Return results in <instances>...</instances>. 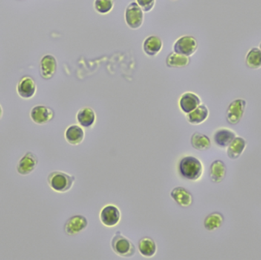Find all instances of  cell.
Here are the masks:
<instances>
[{"label": "cell", "mask_w": 261, "mask_h": 260, "mask_svg": "<svg viewBox=\"0 0 261 260\" xmlns=\"http://www.w3.org/2000/svg\"><path fill=\"white\" fill-rule=\"evenodd\" d=\"M179 175L190 181H199L202 178L204 166L201 160L192 156L182 157L178 165Z\"/></svg>", "instance_id": "obj_1"}, {"label": "cell", "mask_w": 261, "mask_h": 260, "mask_svg": "<svg viewBox=\"0 0 261 260\" xmlns=\"http://www.w3.org/2000/svg\"><path fill=\"white\" fill-rule=\"evenodd\" d=\"M76 181L74 176L66 174L62 171H53L47 177V183L52 190L59 193L68 192Z\"/></svg>", "instance_id": "obj_2"}, {"label": "cell", "mask_w": 261, "mask_h": 260, "mask_svg": "<svg viewBox=\"0 0 261 260\" xmlns=\"http://www.w3.org/2000/svg\"><path fill=\"white\" fill-rule=\"evenodd\" d=\"M113 251L121 257H132L136 252L133 243L126 237L123 236L121 232H117L111 241Z\"/></svg>", "instance_id": "obj_3"}, {"label": "cell", "mask_w": 261, "mask_h": 260, "mask_svg": "<svg viewBox=\"0 0 261 260\" xmlns=\"http://www.w3.org/2000/svg\"><path fill=\"white\" fill-rule=\"evenodd\" d=\"M122 218L120 209L115 205H107L101 209L99 219L107 227H114L119 224Z\"/></svg>", "instance_id": "obj_4"}, {"label": "cell", "mask_w": 261, "mask_h": 260, "mask_svg": "<svg viewBox=\"0 0 261 260\" xmlns=\"http://www.w3.org/2000/svg\"><path fill=\"white\" fill-rule=\"evenodd\" d=\"M197 48V41L194 37L190 35L179 37L173 44V51L187 56L194 54Z\"/></svg>", "instance_id": "obj_5"}, {"label": "cell", "mask_w": 261, "mask_h": 260, "mask_svg": "<svg viewBox=\"0 0 261 260\" xmlns=\"http://www.w3.org/2000/svg\"><path fill=\"white\" fill-rule=\"evenodd\" d=\"M125 22L130 28L138 29L141 27L144 22V12L137 3H130L125 13Z\"/></svg>", "instance_id": "obj_6"}, {"label": "cell", "mask_w": 261, "mask_h": 260, "mask_svg": "<svg viewBox=\"0 0 261 260\" xmlns=\"http://www.w3.org/2000/svg\"><path fill=\"white\" fill-rule=\"evenodd\" d=\"M246 105V101L242 99H236L231 102L227 109V122L231 125L239 124L245 114Z\"/></svg>", "instance_id": "obj_7"}, {"label": "cell", "mask_w": 261, "mask_h": 260, "mask_svg": "<svg viewBox=\"0 0 261 260\" xmlns=\"http://www.w3.org/2000/svg\"><path fill=\"white\" fill-rule=\"evenodd\" d=\"M88 226V221L81 215H74L69 218L64 224V232L69 236H74L84 232Z\"/></svg>", "instance_id": "obj_8"}, {"label": "cell", "mask_w": 261, "mask_h": 260, "mask_svg": "<svg viewBox=\"0 0 261 260\" xmlns=\"http://www.w3.org/2000/svg\"><path fill=\"white\" fill-rule=\"evenodd\" d=\"M31 119L37 125H45L55 117V112L51 108L45 105H36L32 108L30 113Z\"/></svg>", "instance_id": "obj_9"}, {"label": "cell", "mask_w": 261, "mask_h": 260, "mask_svg": "<svg viewBox=\"0 0 261 260\" xmlns=\"http://www.w3.org/2000/svg\"><path fill=\"white\" fill-rule=\"evenodd\" d=\"M201 99L193 92H186L181 95L179 99V107L182 112L188 114L201 105Z\"/></svg>", "instance_id": "obj_10"}, {"label": "cell", "mask_w": 261, "mask_h": 260, "mask_svg": "<svg viewBox=\"0 0 261 260\" xmlns=\"http://www.w3.org/2000/svg\"><path fill=\"white\" fill-rule=\"evenodd\" d=\"M38 164V157L34 153L27 152L18 161L17 172L21 176L29 175L36 169Z\"/></svg>", "instance_id": "obj_11"}, {"label": "cell", "mask_w": 261, "mask_h": 260, "mask_svg": "<svg viewBox=\"0 0 261 260\" xmlns=\"http://www.w3.org/2000/svg\"><path fill=\"white\" fill-rule=\"evenodd\" d=\"M36 91V83L33 78L29 76H23L17 85V93L21 99H32L35 96Z\"/></svg>", "instance_id": "obj_12"}, {"label": "cell", "mask_w": 261, "mask_h": 260, "mask_svg": "<svg viewBox=\"0 0 261 260\" xmlns=\"http://www.w3.org/2000/svg\"><path fill=\"white\" fill-rule=\"evenodd\" d=\"M58 69V62L53 55H44L40 63L41 76L44 79H50L55 76Z\"/></svg>", "instance_id": "obj_13"}, {"label": "cell", "mask_w": 261, "mask_h": 260, "mask_svg": "<svg viewBox=\"0 0 261 260\" xmlns=\"http://www.w3.org/2000/svg\"><path fill=\"white\" fill-rule=\"evenodd\" d=\"M64 137L67 143L76 146L81 145L85 138V131L82 126L78 125H70L66 129Z\"/></svg>", "instance_id": "obj_14"}, {"label": "cell", "mask_w": 261, "mask_h": 260, "mask_svg": "<svg viewBox=\"0 0 261 260\" xmlns=\"http://www.w3.org/2000/svg\"><path fill=\"white\" fill-rule=\"evenodd\" d=\"M170 197L182 208H188L193 203V197L191 192L184 187H176L170 192Z\"/></svg>", "instance_id": "obj_15"}, {"label": "cell", "mask_w": 261, "mask_h": 260, "mask_svg": "<svg viewBox=\"0 0 261 260\" xmlns=\"http://www.w3.org/2000/svg\"><path fill=\"white\" fill-rule=\"evenodd\" d=\"M142 47L147 56H155L162 50L163 41L156 35H150L143 41Z\"/></svg>", "instance_id": "obj_16"}, {"label": "cell", "mask_w": 261, "mask_h": 260, "mask_svg": "<svg viewBox=\"0 0 261 260\" xmlns=\"http://www.w3.org/2000/svg\"><path fill=\"white\" fill-rule=\"evenodd\" d=\"M76 121L83 128H91L96 122V114L90 107H84L77 111Z\"/></svg>", "instance_id": "obj_17"}, {"label": "cell", "mask_w": 261, "mask_h": 260, "mask_svg": "<svg viewBox=\"0 0 261 260\" xmlns=\"http://www.w3.org/2000/svg\"><path fill=\"white\" fill-rule=\"evenodd\" d=\"M210 111L206 105L201 104L196 109L187 114V122L193 125H201L208 119Z\"/></svg>", "instance_id": "obj_18"}, {"label": "cell", "mask_w": 261, "mask_h": 260, "mask_svg": "<svg viewBox=\"0 0 261 260\" xmlns=\"http://www.w3.org/2000/svg\"><path fill=\"white\" fill-rule=\"evenodd\" d=\"M236 137L234 131L228 128H220L214 134V141L219 148H227Z\"/></svg>", "instance_id": "obj_19"}, {"label": "cell", "mask_w": 261, "mask_h": 260, "mask_svg": "<svg viewBox=\"0 0 261 260\" xmlns=\"http://www.w3.org/2000/svg\"><path fill=\"white\" fill-rule=\"evenodd\" d=\"M247 142L242 137H236L227 147V155L231 160L239 158L246 148Z\"/></svg>", "instance_id": "obj_20"}, {"label": "cell", "mask_w": 261, "mask_h": 260, "mask_svg": "<svg viewBox=\"0 0 261 260\" xmlns=\"http://www.w3.org/2000/svg\"><path fill=\"white\" fill-rule=\"evenodd\" d=\"M226 176V166L220 160H215L210 169V180L213 183H219L223 181Z\"/></svg>", "instance_id": "obj_21"}, {"label": "cell", "mask_w": 261, "mask_h": 260, "mask_svg": "<svg viewBox=\"0 0 261 260\" xmlns=\"http://www.w3.org/2000/svg\"><path fill=\"white\" fill-rule=\"evenodd\" d=\"M138 247L141 256L146 258L153 257L158 250L156 242L152 238L147 237L140 240Z\"/></svg>", "instance_id": "obj_22"}, {"label": "cell", "mask_w": 261, "mask_h": 260, "mask_svg": "<svg viewBox=\"0 0 261 260\" xmlns=\"http://www.w3.org/2000/svg\"><path fill=\"white\" fill-rule=\"evenodd\" d=\"M190 63V56L174 51L170 53L166 59V64L170 68H182L188 66Z\"/></svg>", "instance_id": "obj_23"}, {"label": "cell", "mask_w": 261, "mask_h": 260, "mask_svg": "<svg viewBox=\"0 0 261 260\" xmlns=\"http://www.w3.org/2000/svg\"><path fill=\"white\" fill-rule=\"evenodd\" d=\"M191 145L197 151H207L211 148V140L205 134L195 132L191 137Z\"/></svg>", "instance_id": "obj_24"}, {"label": "cell", "mask_w": 261, "mask_h": 260, "mask_svg": "<svg viewBox=\"0 0 261 260\" xmlns=\"http://www.w3.org/2000/svg\"><path fill=\"white\" fill-rule=\"evenodd\" d=\"M224 222V217L222 214L214 212L210 214L204 221V227L208 232H213L222 227Z\"/></svg>", "instance_id": "obj_25"}, {"label": "cell", "mask_w": 261, "mask_h": 260, "mask_svg": "<svg viewBox=\"0 0 261 260\" xmlns=\"http://www.w3.org/2000/svg\"><path fill=\"white\" fill-rule=\"evenodd\" d=\"M246 65L252 70L261 68V50L258 47H253L247 53Z\"/></svg>", "instance_id": "obj_26"}, {"label": "cell", "mask_w": 261, "mask_h": 260, "mask_svg": "<svg viewBox=\"0 0 261 260\" xmlns=\"http://www.w3.org/2000/svg\"><path fill=\"white\" fill-rule=\"evenodd\" d=\"M114 0H95L94 9L101 15H107L113 10Z\"/></svg>", "instance_id": "obj_27"}, {"label": "cell", "mask_w": 261, "mask_h": 260, "mask_svg": "<svg viewBox=\"0 0 261 260\" xmlns=\"http://www.w3.org/2000/svg\"><path fill=\"white\" fill-rule=\"evenodd\" d=\"M137 4L144 12H149L154 7L156 0H136Z\"/></svg>", "instance_id": "obj_28"}, {"label": "cell", "mask_w": 261, "mask_h": 260, "mask_svg": "<svg viewBox=\"0 0 261 260\" xmlns=\"http://www.w3.org/2000/svg\"><path fill=\"white\" fill-rule=\"evenodd\" d=\"M3 108H2L1 105H0V119H1L2 116H3Z\"/></svg>", "instance_id": "obj_29"}, {"label": "cell", "mask_w": 261, "mask_h": 260, "mask_svg": "<svg viewBox=\"0 0 261 260\" xmlns=\"http://www.w3.org/2000/svg\"><path fill=\"white\" fill-rule=\"evenodd\" d=\"M260 50H261V43H260Z\"/></svg>", "instance_id": "obj_30"}]
</instances>
